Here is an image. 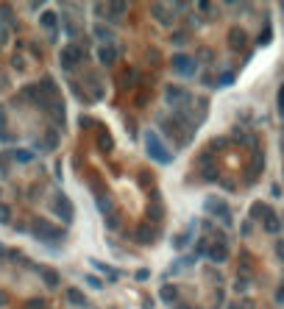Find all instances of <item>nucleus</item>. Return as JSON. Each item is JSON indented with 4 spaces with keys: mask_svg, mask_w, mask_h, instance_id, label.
<instances>
[{
    "mask_svg": "<svg viewBox=\"0 0 284 309\" xmlns=\"http://www.w3.org/2000/svg\"><path fill=\"white\" fill-rule=\"evenodd\" d=\"M145 148H148V154H151V159H156L159 164H170L173 162V154L164 148V142L159 139L156 131H145Z\"/></svg>",
    "mask_w": 284,
    "mask_h": 309,
    "instance_id": "obj_1",
    "label": "nucleus"
},
{
    "mask_svg": "<svg viewBox=\"0 0 284 309\" xmlns=\"http://www.w3.org/2000/svg\"><path fill=\"white\" fill-rule=\"evenodd\" d=\"M31 229H34V234L39 237V240H59V237H64V234H61V229L51 226L48 220H42V217H36L34 223H31Z\"/></svg>",
    "mask_w": 284,
    "mask_h": 309,
    "instance_id": "obj_2",
    "label": "nucleus"
},
{
    "mask_svg": "<svg viewBox=\"0 0 284 309\" xmlns=\"http://www.w3.org/2000/svg\"><path fill=\"white\" fill-rule=\"evenodd\" d=\"M53 212H56L64 223H73V217H76V209H73V204H70L67 195H56L53 198Z\"/></svg>",
    "mask_w": 284,
    "mask_h": 309,
    "instance_id": "obj_3",
    "label": "nucleus"
},
{
    "mask_svg": "<svg viewBox=\"0 0 284 309\" xmlns=\"http://www.w3.org/2000/svg\"><path fill=\"white\" fill-rule=\"evenodd\" d=\"M59 59H61V67H64V70H73L78 61H84V51H81L78 45H67V48L61 51Z\"/></svg>",
    "mask_w": 284,
    "mask_h": 309,
    "instance_id": "obj_4",
    "label": "nucleus"
},
{
    "mask_svg": "<svg viewBox=\"0 0 284 309\" xmlns=\"http://www.w3.org/2000/svg\"><path fill=\"white\" fill-rule=\"evenodd\" d=\"M173 70H176V73H181V76H195L198 64L189 59V56H173Z\"/></svg>",
    "mask_w": 284,
    "mask_h": 309,
    "instance_id": "obj_5",
    "label": "nucleus"
},
{
    "mask_svg": "<svg viewBox=\"0 0 284 309\" xmlns=\"http://www.w3.org/2000/svg\"><path fill=\"white\" fill-rule=\"evenodd\" d=\"M207 209L215 212V215H220L223 223H232V212H229V206H226L223 201H215V198H212V201H207Z\"/></svg>",
    "mask_w": 284,
    "mask_h": 309,
    "instance_id": "obj_6",
    "label": "nucleus"
},
{
    "mask_svg": "<svg viewBox=\"0 0 284 309\" xmlns=\"http://www.w3.org/2000/svg\"><path fill=\"white\" fill-rule=\"evenodd\" d=\"M209 259H212V262H226V259H229V245H226V240L215 242V245L209 248Z\"/></svg>",
    "mask_w": 284,
    "mask_h": 309,
    "instance_id": "obj_7",
    "label": "nucleus"
},
{
    "mask_svg": "<svg viewBox=\"0 0 284 309\" xmlns=\"http://www.w3.org/2000/svg\"><path fill=\"white\" fill-rule=\"evenodd\" d=\"M229 45H232L234 51H242V48H245V31H242V28H232V34H229Z\"/></svg>",
    "mask_w": 284,
    "mask_h": 309,
    "instance_id": "obj_8",
    "label": "nucleus"
},
{
    "mask_svg": "<svg viewBox=\"0 0 284 309\" xmlns=\"http://www.w3.org/2000/svg\"><path fill=\"white\" fill-rule=\"evenodd\" d=\"M98 59H101V64H114V61H117V51H114L112 45H103V48L98 51Z\"/></svg>",
    "mask_w": 284,
    "mask_h": 309,
    "instance_id": "obj_9",
    "label": "nucleus"
},
{
    "mask_svg": "<svg viewBox=\"0 0 284 309\" xmlns=\"http://www.w3.org/2000/svg\"><path fill=\"white\" fill-rule=\"evenodd\" d=\"M265 232H270V234H279V232H282V220H279L273 212L265 217Z\"/></svg>",
    "mask_w": 284,
    "mask_h": 309,
    "instance_id": "obj_10",
    "label": "nucleus"
},
{
    "mask_svg": "<svg viewBox=\"0 0 284 309\" xmlns=\"http://www.w3.org/2000/svg\"><path fill=\"white\" fill-rule=\"evenodd\" d=\"M126 9H129V3H123V0H117V3H109V11H112V20H120L123 14H126Z\"/></svg>",
    "mask_w": 284,
    "mask_h": 309,
    "instance_id": "obj_11",
    "label": "nucleus"
},
{
    "mask_svg": "<svg viewBox=\"0 0 284 309\" xmlns=\"http://www.w3.org/2000/svg\"><path fill=\"white\" fill-rule=\"evenodd\" d=\"M137 240L145 242V245L148 242H154V229H151V226H139L137 229Z\"/></svg>",
    "mask_w": 284,
    "mask_h": 309,
    "instance_id": "obj_12",
    "label": "nucleus"
},
{
    "mask_svg": "<svg viewBox=\"0 0 284 309\" xmlns=\"http://www.w3.org/2000/svg\"><path fill=\"white\" fill-rule=\"evenodd\" d=\"M42 279L48 287H59V273L56 270H42Z\"/></svg>",
    "mask_w": 284,
    "mask_h": 309,
    "instance_id": "obj_13",
    "label": "nucleus"
},
{
    "mask_svg": "<svg viewBox=\"0 0 284 309\" xmlns=\"http://www.w3.org/2000/svg\"><path fill=\"white\" fill-rule=\"evenodd\" d=\"M154 14H156V20H159L162 26H167V23H170V14H167V11H164V6H159V3L154 6Z\"/></svg>",
    "mask_w": 284,
    "mask_h": 309,
    "instance_id": "obj_14",
    "label": "nucleus"
},
{
    "mask_svg": "<svg viewBox=\"0 0 284 309\" xmlns=\"http://www.w3.org/2000/svg\"><path fill=\"white\" fill-rule=\"evenodd\" d=\"M95 36H98V39H103L106 45L112 42V31H109V28H103V26H95Z\"/></svg>",
    "mask_w": 284,
    "mask_h": 309,
    "instance_id": "obj_15",
    "label": "nucleus"
},
{
    "mask_svg": "<svg viewBox=\"0 0 284 309\" xmlns=\"http://www.w3.org/2000/svg\"><path fill=\"white\" fill-rule=\"evenodd\" d=\"M67 301H73V304H78V307H84V304H86L84 292H78V290H67Z\"/></svg>",
    "mask_w": 284,
    "mask_h": 309,
    "instance_id": "obj_16",
    "label": "nucleus"
},
{
    "mask_svg": "<svg viewBox=\"0 0 284 309\" xmlns=\"http://www.w3.org/2000/svg\"><path fill=\"white\" fill-rule=\"evenodd\" d=\"M159 295H162V301H176V287H170V284H164Z\"/></svg>",
    "mask_w": 284,
    "mask_h": 309,
    "instance_id": "obj_17",
    "label": "nucleus"
},
{
    "mask_svg": "<svg viewBox=\"0 0 284 309\" xmlns=\"http://www.w3.org/2000/svg\"><path fill=\"white\" fill-rule=\"evenodd\" d=\"M42 26L45 28H56V14H53V11H45L42 14Z\"/></svg>",
    "mask_w": 284,
    "mask_h": 309,
    "instance_id": "obj_18",
    "label": "nucleus"
},
{
    "mask_svg": "<svg viewBox=\"0 0 284 309\" xmlns=\"http://www.w3.org/2000/svg\"><path fill=\"white\" fill-rule=\"evenodd\" d=\"M98 145L103 148V151H109V148H112V137H109L106 131H101V137H98Z\"/></svg>",
    "mask_w": 284,
    "mask_h": 309,
    "instance_id": "obj_19",
    "label": "nucleus"
},
{
    "mask_svg": "<svg viewBox=\"0 0 284 309\" xmlns=\"http://www.w3.org/2000/svg\"><path fill=\"white\" fill-rule=\"evenodd\" d=\"M45 142H48V148H56V145H59V134H56V129H51V131H48Z\"/></svg>",
    "mask_w": 284,
    "mask_h": 309,
    "instance_id": "obj_20",
    "label": "nucleus"
},
{
    "mask_svg": "<svg viewBox=\"0 0 284 309\" xmlns=\"http://www.w3.org/2000/svg\"><path fill=\"white\" fill-rule=\"evenodd\" d=\"M251 215H254V217H259V215H270V209H267V206H262V204H254V206H251Z\"/></svg>",
    "mask_w": 284,
    "mask_h": 309,
    "instance_id": "obj_21",
    "label": "nucleus"
},
{
    "mask_svg": "<svg viewBox=\"0 0 284 309\" xmlns=\"http://www.w3.org/2000/svg\"><path fill=\"white\" fill-rule=\"evenodd\" d=\"M53 117H56V123H64V109H61V103H53Z\"/></svg>",
    "mask_w": 284,
    "mask_h": 309,
    "instance_id": "obj_22",
    "label": "nucleus"
},
{
    "mask_svg": "<svg viewBox=\"0 0 284 309\" xmlns=\"http://www.w3.org/2000/svg\"><path fill=\"white\" fill-rule=\"evenodd\" d=\"M14 159H20V162H31L34 154H31V151H14Z\"/></svg>",
    "mask_w": 284,
    "mask_h": 309,
    "instance_id": "obj_23",
    "label": "nucleus"
},
{
    "mask_svg": "<svg viewBox=\"0 0 284 309\" xmlns=\"http://www.w3.org/2000/svg\"><path fill=\"white\" fill-rule=\"evenodd\" d=\"M0 137L3 139L9 137V134H6V112H3V109H0Z\"/></svg>",
    "mask_w": 284,
    "mask_h": 309,
    "instance_id": "obj_24",
    "label": "nucleus"
},
{
    "mask_svg": "<svg viewBox=\"0 0 284 309\" xmlns=\"http://www.w3.org/2000/svg\"><path fill=\"white\" fill-rule=\"evenodd\" d=\"M220 86H229L232 84V73H226V76H220V81H217Z\"/></svg>",
    "mask_w": 284,
    "mask_h": 309,
    "instance_id": "obj_25",
    "label": "nucleus"
},
{
    "mask_svg": "<svg viewBox=\"0 0 284 309\" xmlns=\"http://www.w3.org/2000/svg\"><path fill=\"white\" fill-rule=\"evenodd\" d=\"M173 42H176V45H184V42H187V34H173Z\"/></svg>",
    "mask_w": 284,
    "mask_h": 309,
    "instance_id": "obj_26",
    "label": "nucleus"
},
{
    "mask_svg": "<svg viewBox=\"0 0 284 309\" xmlns=\"http://www.w3.org/2000/svg\"><path fill=\"white\" fill-rule=\"evenodd\" d=\"M28 309H45V301H31V304H28Z\"/></svg>",
    "mask_w": 284,
    "mask_h": 309,
    "instance_id": "obj_27",
    "label": "nucleus"
},
{
    "mask_svg": "<svg viewBox=\"0 0 284 309\" xmlns=\"http://www.w3.org/2000/svg\"><path fill=\"white\" fill-rule=\"evenodd\" d=\"M279 109H282V114H284V86L279 89Z\"/></svg>",
    "mask_w": 284,
    "mask_h": 309,
    "instance_id": "obj_28",
    "label": "nucleus"
},
{
    "mask_svg": "<svg viewBox=\"0 0 284 309\" xmlns=\"http://www.w3.org/2000/svg\"><path fill=\"white\" fill-rule=\"evenodd\" d=\"M0 220H3V223L9 220V206H3V209H0Z\"/></svg>",
    "mask_w": 284,
    "mask_h": 309,
    "instance_id": "obj_29",
    "label": "nucleus"
},
{
    "mask_svg": "<svg viewBox=\"0 0 284 309\" xmlns=\"http://www.w3.org/2000/svg\"><path fill=\"white\" fill-rule=\"evenodd\" d=\"M86 282H89V284H92V287H98V290H101V287H103V284H101V282H98V279H95V276H89V279H86Z\"/></svg>",
    "mask_w": 284,
    "mask_h": 309,
    "instance_id": "obj_30",
    "label": "nucleus"
},
{
    "mask_svg": "<svg viewBox=\"0 0 284 309\" xmlns=\"http://www.w3.org/2000/svg\"><path fill=\"white\" fill-rule=\"evenodd\" d=\"M11 61H14V67H17V70H23V67H26V64H23V59H20V56H14V59H11Z\"/></svg>",
    "mask_w": 284,
    "mask_h": 309,
    "instance_id": "obj_31",
    "label": "nucleus"
},
{
    "mask_svg": "<svg viewBox=\"0 0 284 309\" xmlns=\"http://www.w3.org/2000/svg\"><path fill=\"white\" fill-rule=\"evenodd\" d=\"M276 254H279V257L284 259V242H279V245H276Z\"/></svg>",
    "mask_w": 284,
    "mask_h": 309,
    "instance_id": "obj_32",
    "label": "nucleus"
},
{
    "mask_svg": "<svg viewBox=\"0 0 284 309\" xmlns=\"http://www.w3.org/2000/svg\"><path fill=\"white\" fill-rule=\"evenodd\" d=\"M276 301H284V284L279 287V292H276Z\"/></svg>",
    "mask_w": 284,
    "mask_h": 309,
    "instance_id": "obj_33",
    "label": "nucleus"
},
{
    "mask_svg": "<svg viewBox=\"0 0 284 309\" xmlns=\"http://www.w3.org/2000/svg\"><path fill=\"white\" fill-rule=\"evenodd\" d=\"M6 301H9V295H6V292H0V307H6Z\"/></svg>",
    "mask_w": 284,
    "mask_h": 309,
    "instance_id": "obj_34",
    "label": "nucleus"
},
{
    "mask_svg": "<svg viewBox=\"0 0 284 309\" xmlns=\"http://www.w3.org/2000/svg\"><path fill=\"white\" fill-rule=\"evenodd\" d=\"M179 309H184V307H179Z\"/></svg>",
    "mask_w": 284,
    "mask_h": 309,
    "instance_id": "obj_35",
    "label": "nucleus"
}]
</instances>
